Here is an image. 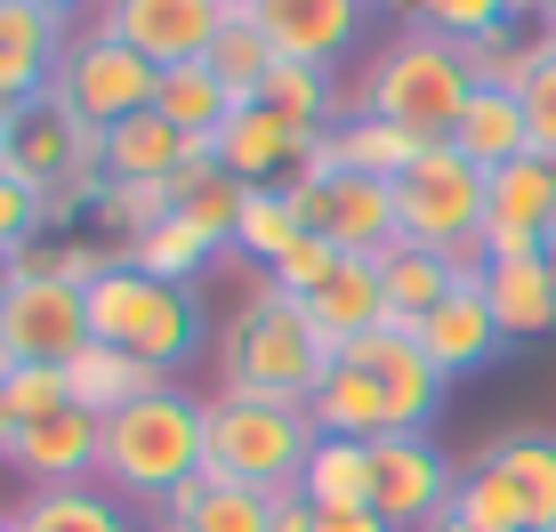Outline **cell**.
<instances>
[{
  "label": "cell",
  "mask_w": 556,
  "mask_h": 532,
  "mask_svg": "<svg viewBox=\"0 0 556 532\" xmlns=\"http://www.w3.org/2000/svg\"><path fill=\"white\" fill-rule=\"evenodd\" d=\"M202 428H210V404L186 388H153L146 404L113 411L105 420V452H98V477L113 501H146V508H169V492H186L202 477Z\"/></svg>",
  "instance_id": "6da1fadb"
},
{
  "label": "cell",
  "mask_w": 556,
  "mask_h": 532,
  "mask_svg": "<svg viewBox=\"0 0 556 532\" xmlns=\"http://www.w3.org/2000/svg\"><path fill=\"white\" fill-rule=\"evenodd\" d=\"M315 411L291 395H210V428H202V477L242 484V492H291L306 477V452H315Z\"/></svg>",
  "instance_id": "7a4b0ae2"
},
{
  "label": "cell",
  "mask_w": 556,
  "mask_h": 532,
  "mask_svg": "<svg viewBox=\"0 0 556 532\" xmlns=\"http://www.w3.org/2000/svg\"><path fill=\"white\" fill-rule=\"evenodd\" d=\"M89 339H105V347L138 355V364L169 379L178 364L202 355V299H194V282H162L122 258L89 282Z\"/></svg>",
  "instance_id": "3957f363"
},
{
  "label": "cell",
  "mask_w": 556,
  "mask_h": 532,
  "mask_svg": "<svg viewBox=\"0 0 556 532\" xmlns=\"http://www.w3.org/2000/svg\"><path fill=\"white\" fill-rule=\"evenodd\" d=\"M226 388L235 395H291V404H306V395L323 388V371L339 364L331 347H323V331L306 322V307L291 291H275V282H258L251 299H242V315L226 322Z\"/></svg>",
  "instance_id": "277c9868"
},
{
  "label": "cell",
  "mask_w": 556,
  "mask_h": 532,
  "mask_svg": "<svg viewBox=\"0 0 556 532\" xmlns=\"http://www.w3.org/2000/svg\"><path fill=\"white\" fill-rule=\"evenodd\" d=\"M468 98H476V81H468V65H459V49L412 25L371 56V73H363V89H355V113H379V122L444 145L459 129V105Z\"/></svg>",
  "instance_id": "5b68a950"
},
{
  "label": "cell",
  "mask_w": 556,
  "mask_h": 532,
  "mask_svg": "<svg viewBox=\"0 0 556 532\" xmlns=\"http://www.w3.org/2000/svg\"><path fill=\"white\" fill-rule=\"evenodd\" d=\"M484 194H492V169H476L444 138L419 154V169L395 178V226L419 251H444L459 275H484Z\"/></svg>",
  "instance_id": "8992f818"
},
{
  "label": "cell",
  "mask_w": 556,
  "mask_h": 532,
  "mask_svg": "<svg viewBox=\"0 0 556 532\" xmlns=\"http://www.w3.org/2000/svg\"><path fill=\"white\" fill-rule=\"evenodd\" d=\"M49 89L81 113V122L113 129V122H129V113L153 105L162 73H153L129 41H113L105 25H89V33H73V41H65V56H56V73H49Z\"/></svg>",
  "instance_id": "52a82bcc"
},
{
  "label": "cell",
  "mask_w": 556,
  "mask_h": 532,
  "mask_svg": "<svg viewBox=\"0 0 556 532\" xmlns=\"http://www.w3.org/2000/svg\"><path fill=\"white\" fill-rule=\"evenodd\" d=\"M299 211L315 235H331L348 258H388L395 242H404V226H395V186L388 178H355V169H331V178H291Z\"/></svg>",
  "instance_id": "ba28073f"
},
{
  "label": "cell",
  "mask_w": 556,
  "mask_h": 532,
  "mask_svg": "<svg viewBox=\"0 0 556 532\" xmlns=\"http://www.w3.org/2000/svg\"><path fill=\"white\" fill-rule=\"evenodd\" d=\"M459 468L435 452V435H379L371 444V508L395 532H428L452 508Z\"/></svg>",
  "instance_id": "9c48e42d"
},
{
  "label": "cell",
  "mask_w": 556,
  "mask_h": 532,
  "mask_svg": "<svg viewBox=\"0 0 556 532\" xmlns=\"http://www.w3.org/2000/svg\"><path fill=\"white\" fill-rule=\"evenodd\" d=\"M98 25L129 41L153 73H169L210 56V41L226 33V0H98Z\"/></svg>",
  "instance_id": "30bf717a"
},
{
  "label": "cell",
  "mask_w": 556,
  "mask_h": 532,
  "mask_svg": "<svg viewBox=\"0 0 556 532\" xmlns=\"http://www.w3.org/2000/svg\"><path fill=\"white\" fill-rule=\"evenodd\" d=\"M0 347L16 364H73L89 347V291L56 275H16L9 307H0Z\"/></svg>",
  "instance_id": "8fae6325"
},
{
  "label": "cell",
  "mask_w": 556,
  "mask_h": 532,
  "mask_svg": "<svg viewBox=\"0 0 556 532\" xmlns=\"http://www.w3.org/2000/svg\"><path fill=\"white\" fill-rule=\"evenodd\" d=\"M548 226H556V162L525 154V162L492 169V194H484V266L541 258Z\"/></svg>",
  "instance_id": "7c38bea8"
},
{
  "label": "cell",
  "mask_w": 556,
  "mask_h": 532,
  "mask_svg": "<svg viewBox=\"0 0 556 532\" xmlns=\"http://www.w3.org/2000/svg\"><path fill=\"white\" fill-rule=\"evenodd\" d=\"M81 113H73L56 89H41V98H25L9 113V154H0V169L9 178H25L33 194H56V186L81 169Z\"/></svg>",
  "instance_id": "4fadbf2b"
},
{
  "label": "cell",
  "mask_w": 556,
  "mask_h": 532,
  "mask_svg": "<svg viewBox=\"0 0 556 532\" xmlns=\"http://www.w3.org/2000/svg\"><path fill=\"white\" fill-rule=\"evenodd\" d=\"M348 364H363V371L379 379L395 435H428V420L444 411V388H452V379L435 371L428 355H419V339H412V331H395V322H388V331H371V339H355Z\"/></svg>",
  "instance_id": "5bb4252c"
},
{
  "label": "cell",
  "mask_w": 556,
  "mask_h": 532,
  "mask_svg": "<svg viewBox=\"0 0 556 532\" xmlns=\"http://www.w3.org/2000/svg\"><path fill=\"white\" fill-rule=\"evenodd\" d=\"M412 339H419V355H428L444 379L484 371V364H501V355H508V331H501V322H492V307H484V275H468L435 315H419Z\"/></svg>",
  "instance_id": "9a60e30c"
},
{
  "label": "cell",
  "mask_w": 556,
  "mask_h": 532,
  "mask_svg": "<svg viewBox=\"0 0 556 532\" xmlns=\"http://www.w3.org/2000/svg\"><path fill=\"white\" fill-rule=\"evenodd\" d=\"M363 9L371 0H251L275 56H299V65H339L363 33Z\"/></svg>",
  "instance_id": "2e32d148"
},
{
  "label": "cell",
  "mask_w": 556,
  "mask_h": 532,
  "mask_svg": "<svg viewBox=\"0 0 556 532\" xmlns=\"http://www.w3.org/2000/svg\"><path fill=\"white\" fill-rule=\"evenodd\" d=\"M419 154H428V138H412V129L379 122V113H348L339 129H323L315 145H306V178H331V169H355V178H404V169H419Z\"/></svg>",
  "instance_id": "e0dca14e"
},
{
  "label": "cell",
  "mask_w": 556,
  "mask_h": 532,
  "mask_svg": "<svg viewBox=\"0 0 556 532\" xmlns=\"http://www.w3.org/2000/svg\"><path fill=\"white\" fill-rule=\"evenodd\" d=\"M98 452H105V420L98 411H49L16 435V477L33 492H56V484H89L98 477Z\"/></svg>",
  "instance_id": "ac0fdd59"
},
{
  "label": "cell",
  "mask_w": 556,
  "mask_h": 532,
  "mask_svg": "<svg viewBox=\"0 0 556 532\" xmlns=\"http://www.w3.org/2000/svg\"><path fill=\"white\" fill-rule=\"evenodd\" d=\"M299 307H306V322L323 331L331 355H348L355 339L388 331V282H379V258H339L331 282H323L315 299H299Z\"/></svg>",
  "instance_id": "d6986e66"
},
{
  "label": "cell",
  "mask_w": 556,
  "mask_h": 532,
  "mask_svg": "<svg viewBox=\"0 0 556 532\" xmlns=\"http://www.w3.org/2000/svg\"><path fill=\"white\" fill-rule=\"evenodd\" d=\"M73 33L56 25L41 0H0V105H25L49 89L56 56H65Z\"/></svg>",
  "instance_id": "ffe728a7"
},
{
  "label": "cell",
  "mask_w": 556,
  "mask_h": 532,
  "mask_svg": "<svg viewBox=\"0 0 556 532\" xmlns=\"http://www.w3.org/2000/svg\"><path fill=\"white\" fill-rule=\"evenodd\" d=\"M210 145H218V169H226V178H242V186H282V169L306 162V145H315V138L291 129L275 105H242V113H226V129H218Z\"/></svg>",
  "instance_id": "44dd1931"
},
{
  "label": "cell",
  "mask_w": 556,
  "mask_h": 532,
  "mask_svg": "<svg viewBox=\"0 0 556 532\" xmlns=\"http://www.w3.org/2000/svg\"><path fill=\"white\" fill-rule=\"evenodd\" d=\"M65 388H73V411H98V420H113V411L146 404V395L169 388V379L153 371V364H138V355H122V347H105V339H89V347L65 364Z\"/></svg>",
  "instance_id": "7402d4cb"
},
{
  "label": "cell",
  "mask_w": 556,
  "mask_h": 532,
  "mask_svg": "<svg viewBox=\"0 0 556 532\" xmlns=\"http://www.w3.org/2000/svg\"><path fill=\"white\" fill-rule=\"evenodd\" d=\"M452 145L468 154L476 169H508L532 154V122H525V98L516 89H476L468 105H459V129Z\"/></svg>",
  "instance_id": "603a6c76"
},
{
  "label": "cell",
  "mask_w": 556,
  "mask_h": 532,
  "mask_svg": "<svg viewBox=\"0 0 556 532\" xmlns=\"http://www.w3.org/2000/svg\"><path fill=\"white\" fill-rule=\"evenodd\" d=\"M306 411H315V428H323V435H355V444H379V435H395L379 379L363 371V364H348V355L323 371V388L306 395Z\"/></svg>",
  "instance_id": "cb8c5ba5"
},
{
  "label": "cell",
  "mask_w": 556,
  "mask_h": 532,
  "mask_svg": "<svg viewBox=\"0 0 556 532\" xmlns=\"http://www.w3.org/2000/svg\"><path fill=\"white\" fill-rule=\"evenodd\" d=\"M379 282H388V322H395V331H412V322H419V315H435V307H444V299H452L468 275H459L444 251L395 242V251L379 258Z\"/></svg>",
  "instance_id": "d4e9b609"
},
{
  "label": "cell",
  "mask_w": 556,
  "mask_h": 532,
  "mask_svg": "<svg viewBox=\"0 0 556 532\" xmlns=\"http://www.w3.org/2000/svg\"><path fill=\"white\" fill-rule=\"evenodd\" d=\"M484 307L508 331V347H516V339H548L556 331V282H548V266L541 258L484 266Z\"/></svg>",
  "instance_id": "484cf974"
},
{
  "label": "cell",
  "mask_w": 556,
  "mask_h": 532,
  "mask_svg": "<svg viewBox=\"0 0 556 532\" xmlns=\"http://www.w3.org/2000/svg\"><path fill=\"white\" fill-rule=\"evenodd\" d=\"M484 460L516 484L532 532H556V435L548 428H508V435H492V444H484Z\"/></svg>",
  "instance_id": "4316f807"
},
{
  "label": "cell",
  "mask_w": 556,
  "mask_h": 532,
  "mask_svg": "<svg viewBox=\"0 0 556 532\" xmlns=\"http://www.w3.org/2000/svg\"><path fill=\"white\" fill-rule=\"evenodd\" d=\"M258 105H275L291 129H306V138H323V129L348 122V89L331 81V65H299V56H275Z\"/></svg>",
  "instance_id": "83f0119b"
},
{
  "label": "cell",
  "mask_w": 556,
  "mask_h": 532,
  "mask_svg": "<svg viewBox=\"0 0 556 532\" xmlns=\"http://www.w3.org/2000/svg\"><path fill=\"white\" fill-rule=\"evenodd\" d=\"M266 517H275V501H266V492H242V484L194 477L186 492H169L162 532H266Z\"/></svg>",
  "instance_id": "f1b7e54d"
},
{
  "label": "cell",
  "mask_w": 556,
  "mask_h": 532,
  "mask_svg": "<svg viewBox=\"0 0 556 532\" xmlns=\"http://www.w3.org/2000/svg\"><path fill=\"white\" fill-rule=\"evenodd\" d=\"M9 532H138V524L105 484H56V492H25Z\"/></svg>",
  "instance_id": "f546056e"
},
{
  "label": "cell",
  "mask_w": 556,
  "mask_h": 532,
  "mask_svg": "<svg viewBox=\"0 0 556 532\" xmlns=\"http://www.w3.org/2000/svg\"><path fill=\"white\" fill-rule=\"evenodd\" d=\"M153 113H162L169 129H186V138H218L226 113H242V105H235V89H226L218 73H210V56H202V65H169V73H162Z\"/></svg>",
  "instance_id": "4dcf8cb0"
},
{
  "label": "cell",
  "mask_w": 556,
  "mask_h": 532,
  "mask_svg": "<svg viewBox=\"0 0 556 532\" xmlns=\"http://www.w3.org/2000/svg\"><path fill=\"white\" fill-rule=\"evenodd\" d=\"M299 235H315V226H306V211H299L291 186H251V202H242L235 242H226V251H235V258H258L266 275H275V258L291 251Z\"/></svg>",
  "instance_id": "1f68e13d"
},
{
  "label": "cell",
  "mask_w": 556,
  "mask_h": 532,
  "mask_svg": "<svg viewBox=\"0 0 556 532\" xmlns=\"http://www.w3.org/2000/svg\"><path fill=\"white\" fill-rule=\"evenodd\" d=\"M299 492L315 508H371V444H355V435H315Z\"/></svg>",
  "instance_id": "d6a6232c"
},
{
  "label": "cell",
  "mask_w": 556,
  "mask_h": 532,
  "mask_svg": "<svg viewBox=\"0 0 556 532\" xmlns=\"http://www.w3.org/2000/svg\"><path fill=\"white\" fill-rule=\"evenodd\" d=\"M210 73L235 89V105H258L266 73H275V41L258 33V16H251V9H226V33L210 41Z\"/></svg>",
  "instance_id": "836d02e7"
},
{
  "label": "cell",
  "mask_w": 556,
  "mask_h": 532,
  "mask_svg": "<svg viewBox=\"0 0 556 532\" xmlns=\"http://www.w3.org/2000/svg\"><path fill=\"white\" fill-rule=\"evenodd\" d=\"M516 16H525V0H419L412 25L435 33V41H452V49H476V41L516 33Z\"/></svg>",
  "instance_id": "e575fe53"
},
{
  "label": "cell",
  "mask_w": 556,
  "mask_h": 532,
  "mask_svg": "<svg viewBox=\"0 0 556 532\" xmlns=\"http://www.w3.org/2000/svg\"><path fill=\"white\" fill-rule=\"evenodd\" d=\"M444 517L476 524V532H532L525 501H516V484H508L492 460H476L468 477H459V492H452V508H444Z\"/></svg>",
  "instance_id": "d590c367"
},
{
  "label": "cell",
  "mask_w": 556,
  "mask_h": 532,
  "mask_svg": "<svg viewBox=\"0 0 556 532\" xmlns=\"http://www.w3.org/2000/svg\"><path fill=\"white\" fill-rule=\"evenodd\" d=\"M169 218H178V194H169V186H122V178H113L105 202H98V226L113 235V251H122V258L138 251L153 226H169Z\"/></svg>",
  "instance_id": "8d00e7d4"
},
{
  "label": "cell",
  "mask_w": 556,
  "mask_h": 532,
  "mask_svg": "<svg viewBox=\"0 0 556 532\" xmlns=\"http://www.w3.org/2000/svg\"><path fill=\"white\" fill-rule=\"evenodd\" d=\"M210 258H218V242H210L194 218H169V226H153V235L138 242V251H129V266H146V275H162V282H194Z\"/></svg>",
  "instance_id": "74e56055"
},
{
  "label": "cell",
  "mask_w": 556,
  "mask_h": 532,
  "mask_svg": "<svg viewBox=\"0 0 556 532\" xmlns=\"http://www.w3.org/2000/svg\"><path fill=\"white\" fill-rule=\"evenodd\" d=\"M532 41H541V33H532ZM516 98H525V122H532V154L556 162V41L532 49V73H525Z\"/></svg>",
  "instance_id": "f35d334b"
},
{
  "label": "cell",
  "mask_w": 556,
  "mask_h": 532,
  "mask_svg": "<svg viewBox=\"0 0 556 532\" xmlns=\"http://www.w3.org/2000/svg\"><path fill=\"white\" fill-rule=\"evenodd\" d=\"M0 388H9V411L16 420H49V411H73V388H65V364H16L9 379H0Z\"/></svg>",
  "instance_id": "ab89813d"
},
{
  "label": "cell",
  "mask_w": 556,
  "mask_h": 532,
  "mask_svg": "<svg viewBox=\"0 0 556 532\" xmlns=\"http://www.w3.org/2000/svg\"><path fill=\"white\" fill-rule=\"evenodd\" d=\"M532 49H541V41H525V33H501V41L459 49V65H468V81H476V89H525Z\"/></svg>",
  "instance_id": "60d3db41"
},
{
  "label": "cell",
  "mask_w": 556,
  "mask_h": 532,
  "mask_svg": "<svg viewBox=\"0 0 556 532\" xmlns=\"http://www.w3.org/2000/svg\"><path fill=\"white\" fill-rule=\"evenodd\" d=\"M339 258H348V251H339L331 235H299L291 251L275 258V275H266V282H275V291H291V299H315L323 282H331V266H339Z\"/></svg>",
  "instance_id": "b9f144b4"
},
{
  "label": "cell",
  "mask_w": 556,
  "mask_h": 532,
  "mask_svg": "<svg viewBox=\"0 0 556 532\" xmlns=\"http://www.w3.org/2000/svg\"><path fill=\"white\" fill-rule=\"evenodd\" d=\"M33 235H49V194H33L25 178L0 169V258L33 251Z\"/></svg>",
  "instance_id": "7bdbcfd3"
},
{
  "label": "cell",
  "mask_w": 556,
  "mask_h": 532,
  "mask_svg": "<svg viewBox=\"0 0 556 532\" xmlns=\"http://www.w3.org/2000/svg\"><path fill=\"white\" fill-rule=\"evenodd\" d=\"M275 501V517H266V532H315V501L291 484V492H266Z\"/></svg>",
  "instance_id": "ee69618b"
},
{
  "label": "cell",
  "mask_w": 556,
  "mask_h": 532,
  "mask_svg": "<svg viewBox=\"0 0 556 532\" xmlns=\"http://www.w3.org/2000/svg\"><path fill=\"white\" fill-rule=\"evenodd\" d=\"M315 532H395L379 508H315Z\"/></svg>",
  "instance_id": "f6af8a7d"
},
{
  "label": "cell",
  "mask_w": 556,
  "mask_h": 532,
  "mask_svg": "<svg viewBox=\"0 0 556 532\" xmlns=\"http://www.w3.org/2000/svg\"><path fill=\"white\" fill-rule=\"evenodd\" d=\"M16 435H25V420L9 411V388H0V460H16Z\"/></svg>",
  "instance_id": "bcb514c9"
},
{
  "label": "cell",
  "mask_w": 556,
  "mask_h": 532,
  "mask_svg": "<svg viewBox=\"0 0 556 532\" xmlns=\"http://www.w3.org/2000/svg\"><path fill=\"white\" fill-rule=\"evenodd\" d=\"M41 9L56 16V25H73V16H81V9H89V0H41Z\"/></svg>",
  "instance_id": "7dc6e473"
},
{
  "label": "cell",
  "mask_w": 556,
  "mask_h": 532,
  "mask_svg": "<svg viewBox=\"0 0 556 532\" xmlns=\"http://www.w3.org/2000/svg\"><path fill=\"white\" fill-rule=\"evenodd\" d=\"M532 16H541V41H556V0H541Z\"/></svg>",
  "instance_id": "c3c4849f"
},
{
  "label": "cell",
  "mask_w": 556,
  "mask_h": 532,
  "mask_svg": "<svg viewBox=\"0 0 556 532\" xmlns=\"http://www.w3.org/2000/svg\"><path fill=\"white\" fill-rule=\"evenodd\" d=\"M541 266H548V282H556V226H548V242H541Z\"/></svg>",
  "instance_id": "681fc988"
},
{
  "label": "cell",
  "mask_w": 556,
  "mask_h": 532,
  "mask_svg": "<svg viewBox=\"0 0 556 532\" xmlns=\"http://www.w3.org/2000/svg\"><path fill=\"white\" fill-rule=\"evenodd\" d=\"M9 282H16V266H9V258H0V307H9Z\"/></svg>",
  "instance_id": "f907efd6"
},
{
  "label": "cell",
  "mask_w": 556,
  "mask_h": 532,
  "mask_svg": "<svg viewBox=\"0 0 556 532\" xmlns=\"http://www.w3.org/2000/svg\"><path fill=\"white\" fill-rule=\"evenodd\" d=\"M428 532H476V524H459V517H435V524H428Z\"/></svg>",
  "instance_id": "816d5d0a"
},
{
  "label": "cell",
  "mask_w": 556,
  "mask_h": 532,
  "mask_svg": "<svg viewBox=\"0 0 556 532\" xmlns=\"http://www.w3.org/2000/svg\"><path fill=\"white\" fill-rule=\"evenodd\" d=\"M9 113H16V105H0V154H9Z\"/></svg>",
  "instance_id": "f5cc1de1"
},
{
  "label": "cell",
  "mask_w": 556,
  "mask_h": 532,
  "mask_svg": "<svg viewBox=\"0 0 556 532\" xmlns=\"http://www.w3.org/2000/svg\"><path fill=\"white\" fill-rule=\"evenodd\" d=\"M371 9H404V16H412V9H419V0H371Z\"/></svg>",
  "instance_id": "db71d44e"
},
{
  "label": "cell",
  "mask_w": 556,
  "mask_h": 532,
  "mask_svg": "<svg viewBox=\"0 0 556 532\" xmlns=\"http://www.w3.org/2000/svg\"><path fill=\"white\" fill-rule=\"evenodd\" d=\"M226 9H251V0H226Z\"/></svg>",
  "instance_id": "11a10c76"
},
{
  "label": "cell",
  "mask_w": 556,
  "mask_h": 532,
  "mask_svg": "<svg viewBox=\"0 0 556 532\" xmlns=\"http://www.w3.org/2000/svg\"><path fill=\"white\" fill-rule=\"evenodd\" d=\"M525 9H541V0H525Z\"/></svg>",
  "instance_id": "9f6ffc18"
},
{
  "label": "cell",
  "mask_w": 556,
  "mask_h": 532,
  "mask_svg": "<svg viewBox=\"0 0 556 532\" xmlns=\"http://www.w3.org/2000/svg\"><path fill=\"white\" fill-rule=\"evenodd\" d=\"M0 532H9V517H0Z\"/></svg>",
  "instance_id": "6f0895ef"
}]
</instances>
